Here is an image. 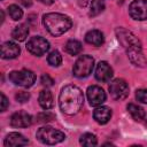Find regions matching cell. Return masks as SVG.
Returning a JSON list of instances; mask_svg holds the SVG:
<instances>
[{
    "label": "cell",
    "mask_w": 147,
    "mask_h": 147,
    "mask_svg": "<svg viewBox=\"0 0 147 147\" xmlns=\"http://www.w3.org/2000/svg\"><path fill=\"white\" fill-rule=\"evenodd\" d=\"M116 36H117V39L121 42V45L126 51V54H127L130 61L136 65L142 67L145 64L146 60L144 57L141 42L138 39V37L124 28H117Z\"/></svg>",
    "instance_id": "6da1fadb"
},
{
    "label": "cell",
    "mask_w": 147,
    "mask_h": 147,
    "mask_svg": "<svg viewBox=\"0 0 147 147\" xmlns=\"http://www.w3.org/2000/svg\"><path fill=\"white\" fill-rule=\"evenodd\" d=\"M84 103V94L76 85H67L61 90L59 96L60 109L67 115L77 114Z\"/></svg>",
    "instance_id": "7a4b0ae2"
},
{
    "label": "cell",
    "mask_w": 147,
    "mask_h": 147,
    "mask_svg": "<svg viewBox=\"0 0 147 147\" xmlns=\"http://www.w3.org/2000/svg\"><path fill=\"white\" fill-rule=\"evenodd\" d=\"M42 24L52 36L57 37L67 32L71 28L72 22L67 15L60 13H48L44 15Z\"/></svg>",
    "instance_id": "3957f363"
},
{
    "label": "cell",
    "mask_w": 147,
    "mask_h": 147,
    "mask_svg": "<svg viewBox=\"0 0 147 147\" xmlns=\"http://www.w3.org/2000/svg\"><path fill=\"white\" fill-rule=\"evenodd\" d=\"M37 138L42 144L55 145V144L63 141L65 136L63 132H61L52 126H42L37 131Z\"/></svg>",
    "instance_id": "277c9868"
},
{
    "label": "cell",
    "mask_w": 147,
    "mask_h": 147,
    "mask_svg": "<svg viewBox=\"0 0 147 147\" xmlns=\"http://www.w3.org/2000/svg\"><path fill=\"white\" fill-rule=\"evenodd\" d=\"M94 67V59L90 55H82L74 64L72 72L78 78H85L92 74Z\"/></svg>",
    "instance_id": "5b68a950"
},
{
    "label": "cell",
    "mask_w": 147,
    "mask_h": 147,
    "mask_svg": "<svg viewBox=\"0 0 147 147\" xmlns=\"http://www.w3.org/2000/svg\"><path fill=\"white\" fill-rule=\"evenodd\" d=\"M9 80L22 87H30L36 82V75L28 69H22L18 71H11L9 74Z\"/></svg>",
    "instance_id": "8992f818"
},
{
    "label": "cell",
    "mask_w": 147,
    "mask_h": 147,
    "mask_svg": "<svg viewBox=\"0 0 147 147\" xmlns=\"http://www.w3.org/2000/svg\"><path fill=\"white\" fill-rule=\"evenodd\" d=\"M26 49L36 56H41L49 49V42L44 37L34 36L28 41Z\"/></svg>",
    "instance_id": "52a82bcc"
},
{
    "label": "cell",
    "mask_w": 147,
    "mask_h": 147,
    "mask_svg": "<svg viewBox=\"0 0 147 147\" xmlns=\"http://www.w3.org/2000/svg\"><path fill=\"white\" fill-rule=\"evenodd\" d=\"M109 92L113 99L123 100L129 95V86L124 79L117 78L109 84Z\"/></svg>",
    "instance_id": "ba28073f"
},
{
    "label": "cell",
    "mask_w": 147,
    "mask_h": 147,
    "mask_svg": "<svg viewBox=\"0 0 147 147\" xmlns=\"http://www.w3.org/2000/svg\"><path fill=\"white\" fill-rule=\"evenodd\" d=\"M129 13L137 21L147 20V0H134L130 3Z\"/></svg>",
    "instance_id": "9c48e42d"
},
{
    "label": "cell",
    "mask_w": 147,
    "mask_h": 147,
    "mask_svg": "<svg viewBox=\"0 0 147 147\" xmlns=\"http://www.w3.org/2000/svg\"><path fill=\"white\" fill-rule=\"evenodd\" d=\"M87 99L91 106L98 107L106 101V93L100 86L92 85L87 88Z\"/></svg>",
    "instance_id": "30bf717a"
},
{
    "label": "cell",
    "mask_w": 147,
    "mask_h": 147,
    "mask_svg": "<svg viewBox=\"0 0 147 147\" xmlns=\"http://www.w3.org/2000/svg\"><path fill=\"white\" fill-rule=\"evenodd\" d=\"M32 124V116L25 111H17L10 117V125L14 127H28Z\"/></svg>",
    "instance_id": "8fae6325"
},
{
    "label": "cell",
    "mask_w": 147,
    "mask_h": 147,
    "mask_svg": "<svg viewBox=\"0 0 147 147\" xmlns=\"http://www.w3.org/2000/svg\"><path fill=\"white\" fill-rule=\"evenodd\" d=\"M113 77V69L106 61H100L95 69V78L99 82H108Z\"/></svg>",
    "instance_id": "7c38bea8"
},
{
    "label": "cell",
    "mask_w": 147,
    "mask_h": 147,
    "mask_svg": "<svg viewBox=\"0 0 147 147\" xmlns=\"http://www.w3.org/2000/svg\"><path fill=\"white\" fill-rule=\"evenodd\" d=\"M20 46L13 41H6L1 46V57L2 59H15L20 55Z\"/></svg>",
    "instance_id": "4fadbf2b"
},
{
    "label": "cell",
    "mask_w": 147,
    "mask_h": 147,
    "mask_svg": "<svg viewBox=\"0 0 147 147\" xmlns=\"http://www.w3.org/2000/svg\"><path fill=\"white\" fill-rule=\"evenodd\" d=\"M29 144V140L26 138H24L21 133H17V132H11L9 133L5 141H3V145L6 147H16V146H24V145H28Z\"/></svg>",
    "instance_id": "5bb4252c"
},
{
    "label": "cell",
    "mask_w": 147,
    "mask_h": 147,
    "mask_svg": "<svg viewBox=\"0 0 147 147\" xmlns=\"http://www.w3.org/2000/svg\"><path fill=\"white\" fill-rule=\"evenodd\" d=\"M111 117V109L108 107H98L94 113H93V118L99 123V124H106L109 122Z\"/></svg>",
    "instance_id": "9a60e30c"
},
{
    "label": "cell",
    "mask_w": 147,
    "mask_h": 147,
    "mask_svg": "<svg viewBox=\"0 0 147 147\" xmlns=\"http://www.w3.org/2000/svg\"><path fill=\"white\" fill-rule=\"evenodd\" d=\"M85 41L93 46H101L105 41L103 33L99 30H91L85 34Z\"/></svg>",
    "instance_id": "2e32d148"
},
{
    "label": "cell",
    "mask_w": 147,
    "mask_h": 147,
    "mask_svg": "<svg viewBox=\"0 0 147 147\" xmlns=\"http://www.w3.org/2000/svg\"><path fill=\"white\" fill-rule=\"evenodd\" d=\"M38 100H39V105L41 106V108H44V109H46V110H47V109H51V108L53 107V105H54L52 93H51L49 91H47V90H42V91L39 93Z\"/></svg>",
    "instance_id": "e0dca14e"
},
{
    "label": "cell",
    "mask_w": 147,
    "mask_h": 147,
    "mask_svg": "<svg viewBox=\"0 0 147 147\" xmlns=\"http://www.w3.org/2000/svg\"><path fill=\"white\" fill-rule=\"evenodd\" d=\"M28 34H29V26L26 24H20V25H17L13 30V32H11V37L15 40H17V41H24L26 39Z\"/></svg>",
    "instance_id": "ac0fdd59"
},
{
    "label": "cell",
    "mask_w": 147,
    "mask_h": 147,
    "mask_svg": "<svg viewBox=\"0 0 147 147\" xmlns=\"http://www.w3.org/2000/svg\"><path fill=\"white\" fill-rule=\"evenodd\" d=\"M127 110H129L130 115L132 116V118L136 119V121H142L146 116V113H145L144 108H141L140 106L134 105V103H129L127 105Z\"/></svg>",
    "instance_id": "d6986e66"
},
{
    "label": "cell",
    "mask_w": 147,
    "mask_h": 147,
    "mask_svg": "<svg viewBox=\"0 0 147 147\" xmlns=\"http://www.w3.org/2000/svg\"><path fill=\"white\" fill-rule=\"evenodd\" d=\"M82 44L76 39H70L65 44V52L70 55H77L82 52Z\"/></svg>",
    "instance_id": "ffe728a7"
},
{
    "label": "cell",
    "mask_w": 147,
    "mask_h": 147,
    "mask_svg": "<svg viewBox=\"0 0 147 147\" xmlns=\"http://www.w3.org/2000/svg\"><path fill=\"white\" fill-rule=\"evenodd\" d=\"M105 9V2L102 0H92L91 2V9H90V16L94 17L101 14Z\"/></svg>",
    "instance_id": "44dd1931"
},
{
    "label": "cell",
    "mask_w": 147,
    "mask_h": 147,
    "mask_svg": "<svg viewBox=\"0 0 147 147\" xmlns=\"http://www.w3.org/2000/svg\"><path fill=\"white\" fill-rule=\"evenodd\" d=\"M79 142L83 145V146H87V147H91V146H95L98 144V139L94 134L92 133H84L80 139H79Z\"/></svg>",
    "instance_id": "7402d4cb"
},
{
    "label": "cell",
    "mask_w": 147,
    "mask_h": 147,
    "mask_svg": "<svg viewBox=\"0 0 147 147\" xmlns=\"http://www.w3.org/2000/svg\"><path fill=\"white\" fill-rule=\"evenodd\" d=\"M8 14H9V16L14 21H18L23 16V10L18 6H16V5H10L8 7Z\"/></svg>",
    "instance_id": "603a6c76"
},
{
    "label": "cell",
    "mask_w": 147,
    "mask_h": 147,
    "mask_svg": "<svg viewBox=\"0 0 147 147\" xmlns=\"http://www.w3.org/2000/svg\"><path fill=\"white\" fill-rule=\"evenodd\" d=\"M47 61L52 67H59L62 62V56L57 51H53V52L49 53V55L47 57Z\"/></svg>",
    "instance_id": "cb8c5ba5"
},
{
    "label": "cell",
    "mask_w": 147,
    "mask_h": 147,
    "mask_svg": "<svg viewBox=\"0 0 147 147\" xmlns=\"http://www.w3.org/2000/svg\"><path fill=\"white\" fill-rule=\"evenodd\" d=\"M54 118H55V115L48 110L39 113L37 115V122H39V123H48V122H52Z\"/></svg>",
    "instance_id": "d4e9b609"
},
{
    "label": "cell",
    "mask_w": 147,
    "mask_h": 147,
    "mask_svg": "<svg viewBox=\"0 0 147 147\" xmlns=\"http://www.w3.org/2000/svg\"><path fill=\"white\" fill-rule=\"evenodd\" d=\"M136 98L142 103H147V88H140L136 92Z\"/></svg>",
    "instance_id": "484cf974"
},
{
    "label": "cell",
    "mask_w": 147,
    "mask_h": 147,
    "mask_svg": "<svg viewBox=\"0 0 147 147\" xmlns=\"http://www.w3.org/2000/svg\"><path fill=\"white\" fill-rule=\"evenodd\" d=\"M40 82H41V84H42L44 86H46V87H51V86L54 85V80H53V79L49 77V75H47V74H44V75L41 76Z\"/></svg>",
    "instance_id": "4316f807"
},
{
    "label": "cell",
    "mask_w": 147,
    "mask_h": 147,
    "mask_svg": "<svg viewBox=\"0 0 147 147\" xmlns=\"http://www.w3.org/2000/svg\"><path fill=\"white\" fill-rule=\"evenodd\" d=\"M15 98H16V100H17L18 102L23 103V102H26V101L30 99V94H29V92L22 91V92H18V93L15 95Z\"/></svg>",
    "instance_id": "83f0119b"
},
{
    "label": "cell",
    "mask_w": 147,
    "mask_h": 147,
    "mask_svg": "<svg viewBox=\"0 0 147 147\" xmlns=\"http://www.w3.org/2000/svg\"><path fill=\"white\" fill-rule=\"evenodd\" d=\"M8 105H9L8 99L6 98V95L3 93H1V111H5L8 107Z\"/></svg>",
    "instance_id": "f1b7e54d"
},
{
    "label": "cell",
    "mask_w": 147,
    "mask_h": 147,
    "mask_svg": "<svg viewBox=\"0 0 147 147\" xmlns=\"http://www.w3.org/2000/svg\"><path fill=\"white\" fill-rule=\"evenodd\" d=\"M24 7H30L31 6V0H18Z\"/></svg>",
    "instance_id": "f546056e"
},
{
    "label": "cell",
    "mask_w": 147,
    "mask_h": 147,
    "mask_svg": "<svg viewBox=\"0 0 147 147\" xmlns=\"http://www.w3.org/2000/svg\"><path fill=\"white\" fill-rule=\"evenodd\" d=\"M39 2H41V3H44V5H52L55 0H38Z\"/></svg>",
    "instance_id": "4dcf8cb0"
},
{
    "label": "cell",
    "mask_w": 147,
    "mask_h": 147,
    "mask_svg": "<svg viewBox=\"0 0 147 147\" xmlns=\"http://www.w3.org/2000/svg\"><path fill=\"white\" fill-rule=\"evenodd\" d=\"M78 3H79L82 7H85L86 3H87V0H78Z\"/></svg>",
    "instance_id": "1f68e13d"
}]
</instances>
